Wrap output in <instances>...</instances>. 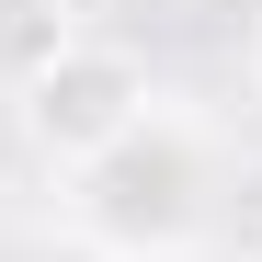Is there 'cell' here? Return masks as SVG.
Here are the masks:
<instances>
[{
	"instance_id": "cell-2",
	"label": "cell",
	"mask_w": 262,
	"mask_h": 262,
	"mask_svg": "<svg viewBox=\"0 0 262 262\" xmlns=\"http://www.w3.org/2000/svg\"><path fill=\"white\" fill-rule=\"evenodd\" d=\"M12 114H23V148L34 160L80 171V160H103L125 125H148V69L125 57V46H103V34H80L69 57H46L12 92Z\"/></svg>"
},
{
	"instance_id": "cell-3",
	"label": "cell",
	"mask_w": 262,
	"mask_h": 262,
	"mask_svg": "<svg viewBox=\"0 0 262 262\" xmlns=\"http://www.w3.org/2000/svg\"><path fill=\"white\" fill-rule=\"evenodd\" d=\"M80 46V23H69V0H0V92H23L46 57Z\"/></svg>"
},
{
	"instance_id": "cell-5",
	"label": "cell",
	"mask_w": 262,
	"mask_h": 262,
	"mask_svg": "<svg viewBox=\"0 0 262 262\" xmlns=\"http://www.w3.org/2000/svg\"><path fill=\"white\" fill-rule=\"evenodd\" d=\"M251 80H262V12H251Z\"/></svg>"
},
{
	"instance_id": "cell-1",
	"label": "cell",
	"mask_w": 262,
	"mask_h": 262,
	"mask_svg": "<svg viewBox=\"0 0 262 262\" xmlns=\"http://www.w3.org/2000/svg\"><path fill=\"white\" fill-rule=\"evenodd\" d=\"M69 216H80V239H92L103 262H125V251H194V216H205V148H194L171 114L125 125L103 160L69 171Z\"/></svg>"
},
{
	"instance_id": "cell-4",
	"label": "cell",
	"mask_w": 262,
	"mask_h": 262,
	"mask_svg": "<svg viewBox=\"0 0 262 262\" xmlns=\"http://www.w3.org/2000/svg\"><path fill=\"white\" fill-rule=\"evenodd\" d=\"M125 262H205V251H125Z\"/></svg>"
},
{
	"instance_id": "cell-6",
	"label": "cell",
	"mask_w": 262,
	"mask_h": 262,
	"mask_svg": "<svg viewBox=\"0 0 262 262\" xmlns=\"http://www.w3.org/2000/svg\"><path fill=\"white\" fill-rule=\"evenodd\" d=\"M239 262H262V251H239Z\"/></svg>"
}]
</instances>
